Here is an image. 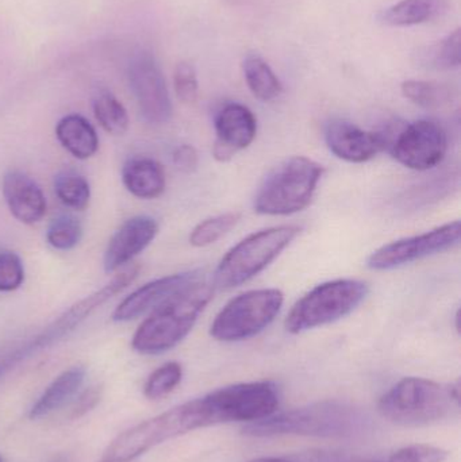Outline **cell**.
I'll return each instance as SVG.
<instances>
[{
    "mask_svg": "<svg viewBox=\"0 0 461 462\" xmlns=\"http://www.w3.org/2000/svg\"><path fill=\"white\" fill-rule=\"evenodd\" d=\"M0 462H5V460H3L2 456H0Z\"/></svg>",
    "mask_w": 461,
    "mask_h": 462,
    "instance_id": "cell-39",
    "label": "cell"
},
{
    "mask_svg": "<svg viewBox=\"0 0 461 462\" xmlns=\"http://www.w3.org/2000/svg\"><path fill=\"white\" fill-rule=\"evenodd\" d=\"M214 127V159L219 162H227L238 152L252 145L257 134V119L246 106L227 103L217 113Z\"/></svg>",
    "mask_w": 461,
    "mask_h": 462,
    "instance_id": "cell-15",
    "label": "cell"
},
{
    "mask_svg": "<svg viewBox=\"0 0 461 462\" xmlns=\"http://www.w3.org/2000/svg\"><path fill=\"white\" fill-rule=\"evenodd\" d=\"M56 138L60 145L78 160H88L99 151V135L88 119L78 114H69L56 125Z\"/></svg>",
    "mask_w": 461,
    "mask_h": 462,
    "instance_id": "cell-20",
    "label": "cell"
},
{
    "mask_svg": "<svg viewBox=\"0 0 461 462\" xmlns=\"http://www.w3.org/2000/svg\"><path fill=\"white\" fill-rule=\"evenodd\" d=\"M324 168L309 157L294 156L281 162L263 181L254 200L262 216H292L313 202Z\"/></svg>",
    "mask_w": 461,
    "mask_h": 462,
    "instance_id": "cell-6",
    "label": "cell"
},
{
    "mask_svg": "<svg viewBox=\"0 0 461 462\" xmlns=\"http://www.w3.org/2000/svg\"><path fill=\"white\" fill-rule=\"evenodd\" d=\"M51 462H69V461H68L67 457H57V458H54V460L51 461Z\"/></svg>",
    "mask_w": 461,
    "mask_h": 462,
    "instance_id": "cell-38",
    "label": "cell"
},
{
    "mask_svg": "<svg viewBox=\"0 0 461 462\" xmlns=\"http://www.w3.org/2000/svg\"><path fill=\"white\" fill-rule=\"evenodd\" d=\"M243 72L248 88L262 102H272L283 92L281 81L272 68L257 54H248L244 59Z\"/></svg>",
    "mask_w": 461,
    "mask_h": 462,
    "instance_id": "cell-24",
    "label": "cell"
},
{
    "mask_svg": "<svg viewBox=\"0 0 461 462\" xmlns=\"http://www.w3.org/2000/svg\"><path fill=\"white\" fill-rule=\"evenodd\" d=\"M24 282V266L13 250L0 249V292H14Z\"/></svg>",
    "mask_w": 461,
    "mask_h": 462,
    "instance_id": "cell-31",
    "label": "cell"
},
{
    "mask_svg": "<svg viewBox=\"0 0 461 462\" xmlns=\"http://www.w3.org/2000/svg\"><path fill=\"white\" fill-rule=\"evenodd\" d=\"M100 395H102L100 387H92L87 390L86 393H81L80 398L78 399L72 410L73 420L83 417L87 412L91 411V410L99 403Z\"/></svg>",
    "mask_w": 461,
    "mask_h": 462,
    "instance_id": "cell-35",
    "label": "cell"
},
{
    "mask_svg": "<svg viewBox=\"0 0 461 462\" xmlns=\"http://www.w3.org/2000/svg\"><path fill=\"white\" fill-rule=\"evenodd\" d=\"M2 192L11 216L23 225H34L46 214V198L41 187L21 171H8Z\"/></svg>",
    "mask_w": 461,
    "mask_h": 462,
    "instance_id": "cell-18",
    "label": "cell"
},
{
    "mask_svg": "<svg viewBox=\"0 0 461 462\" xmlns=\"http://www.w3.org/2000/svg\"><path fill=\"white\" fill-rule=\"evenodd\" d=\"M401 89L406 99L427 110H440L447 107L456 97V92L451 86L440 81L406 80L403 81Z\"/></svg>",
    "mask_w": 461,
    "mask_h": 462,
    "instance_id": "cell-25",
    "label": "cell"
},
{
    "mask_svg": "<svg viewBox=\"0 0 461 462\" xmlns=\"http://www.w3.org/2000/svg\"><path fill=\"white\" fill-rule=\"evenodd\" d=\"M124 189L138 199L151 200L161 197L167 187L165 171L151 157H133L122 168Z\"/></svg>",
    "mask_w": 461,
    "mask_h": 462,
    "instance_id": "cell-19",
    "label": "cell"
},
{
    "mask_svg": "<svg viewBox=\"0 0 461 462\" xmlns=\"http://www.w3.org/2000/svg\"><path fill=\"white\" fill-rule=\"evenodd\" d=\"M363 423L364 418L359 410L338 402H324L249 423L244 433L251 437L297 434L335 439L354 436L362 429Z\"/></svg>",
    "mask_w": 461,
    "mask_h": 462,
    "instance_id": "cell-4",
    "label": "cell"
},
{
    "mask_svg": "<svg viewBox=\"0 0 461 462\" xmlns=\"http://www.w3.org/2000/svg\"><path fill=\"white\" fill-rule=\"evenodd\" d=\"M460 221L449 222L420 236H408L383 245L371 253L367 258V266L373 271L401 268L414 261L454 249L460 244Z\"/></svg>",
    "mask_w": 461,
    "mask_h": 462,
    "instance_id": "cell-11",
    "label": "cell"
},
{
    "mask_svg": "<svg viewBox=\"0 0 461 462\" xmlns=\"http://www.w3.org/2000/svg\"><path fill=\"white\" fill-rule=\"evenodd\" d=\"M413 62L427 70L456 69L461 64V32L455 30L451 34L433 43L421 46L413 53Z\"/></svg>",
    "mask_w": 461,
    "mask_h": 462,
    "instance_id": "cell-23",
    "label": "cell"
},
{
    "mask_svg": "<svg viewBox=\"0 0 461 462\" xmlns=\"http://www.w3.org/2000/svg\"><path fill=\"white\" fill-rule=\"evenodd\" d=\"M206 426H211V422L202 398L187 402L119 434L103 452L99 462L135 460L168 439Z\"/></svg>",
    "mask_w": 461,
    "mask_h": 462,
    "instance_id": "cell-5",
    "label": "cell"
},
{
    "mask_svg": "<svg viewBox=\"0 0 461 462\" xmlns=\"http://www.w3.org/2000/svg\"><path fill=\"white\" fill-rule=\"evenodd\" d=\"M173 165L180 172L192 173L199 165V154L192 145H179L172 153Z\"/></svg>",
    "mask_w": 461,
    "mask_h": 462,
    "instance_id": "cell-34",
    "label": "cell"
},
{
    "mask_svg": "<svg viewBox=\"0 0 461 462\" xmlns=\"http://www.w3.org/2000/svg\"><path fill=\"white\" fill-rule=\"evenodd\" d=\"M294 225L256 231L233 246L214 272V288L233 290L262 273L300 236Z\"/></svg>",
    "mask_w": 461,
    "mask_h": 462,
    "instance_id": "cell-7",
    "label": "cell"
},
{
    "mask_svg": "<svg viewBox=\"0 0 461 462\" xmlns=\"http://www.w3.org/2000/svg\"><path fill=\"white\" fill-rule=\"evenodd\" d=\"M138 274H140V265L127 266L124 271L115 274L100 290H97L91 295L73 303L69 309L61 312L56 319L51 320L46 328L38 331L35 336L30 337L26 341L11 349L10 352L0 356V379L7 374L11 369L18 366L19 364L24 363L32 356L42 352V350L54 346V345L62 341L65 337L72 334L81 323L86 322L100 307L105 306L114 296L118 295L122 291L126 290L129 285H132L137 279Z\"/></svg>",
    "mask_w": 461,
    "mask_h": 462,
    "instance_id": "cell-3",
    "label": "cell"
},
{
    "mask_svg": "<svg viewBox=\"0 0 461 462\" xmlns=\"http://www.w3.org/2000/svg\"><path fill=\"white\" fill-rule=\"evenodd\" d=\"M83 238V226L80 221L69 214L57 217L46 230V241L60 252H69L80 244Z\"/></svg>",
    "mask_w": 461,
    "mask_h": 462,
    "instance_id": "cell-29",
    "label": "cell"
},
{
    "mask_svg": "<svg viewBox=\"0 0 461 462\" xmlns=\"http://www.w3.org/2000/svg\"><path fill=\"white\" fill-rule=\"evenodd\" d=\"M283 303V292L276 288L241 293L218 312L211 323V337L221 342L254 338L278 318Z\"/></svg>",
    "mask_w": 461,
    "mask_h": 462,
    "instance_id": "cell-9",
    "label": "cell"
},
{
    "mask_svg": "<svg viewBox=\"0 0 461 462\" xmlns=\"http://www.w3.org/2000/svg\"><path fill=\"white\" fill-rule=\"evenodd\" d=\"M455 319H456V330L459 331V333H460V325H459V322H460V311L456 312V315H455Z\"/></svg>",
    "mask_w": 461,
    "mask_h": 462,
    "instance_id": "cell-37",
    "label": "cell"
},
{
    "mask_svg": "<svg viewBox=\"0 0 461 462\" xmlns=\"http://www.w3.org/2000/svg\"><path fill=\"white\" fill-rule=\"evenodd\" d=\"M449 0H401L378 15L384 26L408 27L427 23L448 10Z\"/></svg>",
    "mask_w": 461,
    "mask_h": 462,
    "instance_id": "cell-21",
    "label": "cell"
},
{
    "mask_svg": "<svg viewBox=\"0 0 461 462\" xmlns=\"http://www.w3.org/2000/svg\"><path fill=\"white\" fill-rule=\"evenodd\" d=\"M183 377V368L179 363H167L157 368L146 380L143 393L151 401L164 398L172 393Z\"/></svg>",
    "mask_w": 461,
    "mask_h": 462,
    "instance_id": "cell-30",
    "label": "cell"
},
{
    "mask_svg": "<svg viewBox=\"0 0 461 462\" xmlns=\"http://www.w3.org/2000/svg\"><path fill=\"white\" fill-rule=\"evenodd\" d=\"M460 409V383L444 385L421 377H406L379 402V412L401 426L432 425Z\"/></svg>",
    "mask_w": 461,
    "mask_h": 462,
    "instance_id": "cell-2",
    "label": "cell"
},
{
    "mask_svg": "<svg viewBox=\"0 0 461 462\" xmlns=\"http://www.w3.org/2000/svg\"><path fill=\"white\" fill-rule=\"evenodd\" d=\"M54 194L65 208L83 211L91 200V186L86 176L75 170L60 171L53 181Z\"/></svg>",
    "mask_w": 461,
    "mask_h": 462,
    "instance_id": "cell-26",
    "label": "cell"
},
{
    "mask_svg": "<svg viewBox=\"0 0 461 462\" xmlns=\"http://www.w3.org/2000/svg\"><path fill=\"white\" fill-rule=\"evenodd\" d=\"M370 288L362 280L338 279L322 282L306 293L287 315L284 328L300 334L348 317L367 298Z\"/></svg>",
    "mask_w": 461,
    "mask_h": 462,
    "instance_id": "cell-8",
    "label": "cell"
},
{
    "mask_svg": "<svg viewBox=\"0 0 461 462\" xmlns=\"http://www.w3.org/2000/svg\"><path fill=\"white\" fill-rule=\"evenodd\" d=\"M94 114L97 124L108 134L124 135L129 129L126 108L111 92L102 91L95 97Z\"/></svg>",
    "mask_w": 461,
    "mask_h": 462,
    "instance_id": "cell-27",
    "label": "cell"
},
{
    "mask_svg": "<svg viewBox=\"0 0 461 462\" xmlns=\"http://www.w3.org/2000/svg\"><path fill=\"white\" fill-rule=\"evenodd\" d=\"M84 379L86 369L83 366H73L62 372L35 402L29 412L30 420H41L61 409L78 393Z\"/></svg>",
    "mask_w": 461,
    "mask_h": 462,
    "instance_id": "cell-22",
    "label": "cell"
},
{
    "mask_svg": "<svg viewBox=\"0 0 461 462\" xmlns=\"http://www.w3.org/2000/svg\"><path fill=\"white\" fill-rule=\"evenodd\" d=\"M157 234L159 224L152 217L137 216L127 219L108 241L103 255L105 271L113 273L132 263L153 242Z\"/></svg>",
    "mask_w": 461,
    "mask_h": 462,
    "instance_id": "cell-17",
    "label": "cell"
},
{
    "mask_svg": "<svg viewBox=\"0 0 461 462\" xmlns=\"http://www.w3.org/2000/svg\"><path fill=\"white\" fill-rule=\"evenodd\" d=\"M173 84L178 99L184 105L197 102L199 84H198L197 70L189 61H180L173 73Z\"/></svg>",
    "mask_w": 461,
    "mask_h": 462,
    "instance_id": "cell-32",
    "label": "cell"
},
{
    "mask_svg": "<svg viewBox=\"0 0 461 462\" xmlns=\"http://www.w3.org/2000/svg\"><path fill=\"white\" fill-rule=\"evenodd\" d=\"M203 399L211 425L259 422L275 414L279 393L270 382L241 383L208 393Z\"/></svg>",
    "mask_w": 461,
    "mask_h": 462,
    "instance_id": "cell-10",
    "label": "cell"
},
{
    "mask_svg": "<svg viewBox=\"0 0 461 462\" xmlns=\"http://www.w3.org/2000/svg\"><path fill=\"white\" fill-rule=\"evenodd\" d=\"M447 452L429 445H413L403 448L384 462H444Z\"/></svg>",
    "mask_w": 461,
    "mask_h": 462,
    "instance_id": "cell-33",
    "label": "cell"
},
{
    "mask_svg": "<svg viewBox=\"0 0 461 462\" xmlns=\"http://www.w3.org/2000/svg\"><path fill=\"white\" fill-rule=\"evenodd\" d=\"M129 80L143 119L152 125L167 124L172 116V102L164 75L151 53L143 51L133 59Z\"/></svg>",
    "mask_w": 461,
    "mask_h": 462,
    "instance_id": "cell-13",
    "label": "cell"
},
{
    "mask_svg": "<svg viewBox=\"0 0 461 462\" xmlns=\"http://www.w3.org/2000/svg\"><path fill=\"white\" fill-rule=\"evenodd\" d=\"M214 290L213 284L200 279L162 301L138 326L133 349L140 355L156 356L178 346L210 303Z\"/></svg>",
    "mask_w": 461,
    "mask_h": 462,
    "instance_id": "cell-1",
    "label": "cell"
},
{
    "mask_svg": "<svg viewBox=\"0 0 461 462\" xmlns=\"http://www.w3.org/2000/svg\"><path fill=\"white\" fill-rule=\"evenodd\" d=\"M240 213H225L211 217L198 224L189 234V244L194 247H206L216 244L222 236H226L240 222Z\"/></svg>",
    "mask_w": 461,
    "mask_h": 462,
    "instance_id": "cell-28",
    "label": "cell"
},
{
    "mask_svg": "<svg viewBox=\"0 0 461 462\" xmlns=\"http://www.w3.org/2000/svg\"><path fill=\"white\" fill-rule=\"evenodd\" d=\"M200 279H203V272L200 269H192L146 282L118 304L113 312V320L124 323L137 319Z\"/></svg>",
    "mask_w": 461,
    "mask_h": 462,
    "instance_id": "cell-16",
    "label": "cell"
},
{
    "mask_svg": "<svg viewBox=\"0 0 461 462\" xmlns=\"http://www.w3.org/2000/svg\"><path fill=\"white\" fill-rule=\"evenodd\" d=\"M325 143L337 159L363 164L389 148V138L382 133L367 132L352 122L335 119L325 127Z\"/></svg>",
    "mask_w": 461,
    "mask_h": 462,
    "instance_id": "cell-14",
    "label": "cell"
},
{
    "mask_svg": "<svg viewBox=\"0 0 461 462\" xmlns=\"http://www.w3.org/2000/svg\"><path fill=\"white\" fill-rule=\"evenodd\" d=\"M251 462H294L290 460H284V458H257V460H254Z\"/></svg>",
    "mask_w": 461,
    "mask_h": 462,
    "instance_id": "cell-36",
    "label": "cell"
},
{
    "mask_svg": "<svg viewBox=\"0 0 461 462\" xmlns=\"http://www.w3.org/2000/svg\"><path fill=\"white\" fill-rule=\"evenodd\" d=\"M389 148L401 165L424 172L438 167L446 159L448 135L438 122L421 119L406 125L389 143Z\"/></svg>",
    "mask_w": 461,
    "mask_h": 462,
    "instance_id": "cell-12",
    "label": "cell"
}]
</instances>
